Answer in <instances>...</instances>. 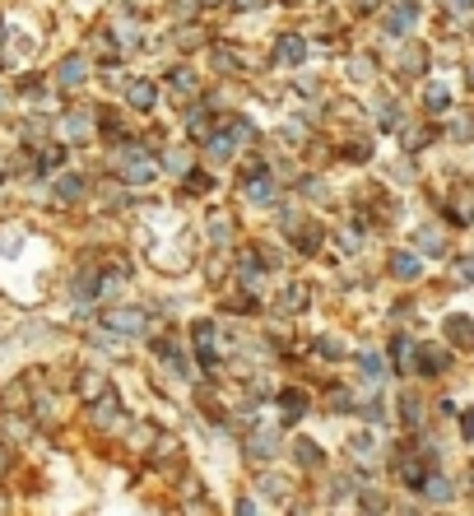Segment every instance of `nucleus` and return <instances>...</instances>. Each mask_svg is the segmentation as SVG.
<instances>
[{"instance_id":"nucleus-1","label":"nucleus","mask_w":474,"mask_h":516,"mask_svg":"<svg viewBox=\"0 0 474 516\" xmlns=\"http://www.w3.org/2000/svg\"><path fill=\"white\" fill-rule=\"evenodd\" d=\"M84 423L93 428V438L112 442V438H126V428L135 423V415L126 409V400H121V391L108 386L93 405H84Z\"/></svg>"},{"instance_id":"nucleus-2","label":"nucleus","mask_w":474,"mask_h":516,"mask_svg":"<svg viewBox=\"0 0 474 516\" xmlns=\"http://www.w3.org/2000/svg\"><path fill=\"white\" fill-rule=\"evenodd\" d=\"M237 447H242V461L252 465V470H261V465H275L279 456H284V447H288V428L275 419V423H252L237 438Z\"/></svg>"},{"instance_id":"nucleus-3","label":"nucleus","mask_w":474,"mask_h":516,"mask_svg":"<svg viewBox=\"0 0 474 516\" xmlns=\"http://www.w3.org/2000/svg\"><path fill=\"white\" fill-rule=\"evenodd\" d=\"M98 326L135 344V340H144L154 330V312H149V302H126V298H121V302L98 307Z\"/></svg>"},{"instance_id":"nucleus-4","label":"nucleus","mask_w":474,"mask_h":516,"mask_svg":"<svg viewBox=\"0 0 474 516\" xmlns=\"http://www.w3.org/2000/svg\"><path fill=\"white\" fill-rule=\"evenodd\" d=\"M344 461L354 465L363 480H377V470L386 465V447H382V438H377V428H354L344 438Z\"/></svg>"},{"instance_id":"nucleus-5","label":"nucleus","mask_w":474,"mask_h":516,"mask_svg":"<svg viewBox=\"0 0 474 516\" xmlns=\"http://www.w3.org/2000/svg\"><path fill=\"white\" fill-rule=\"evenodd\" d=\"M298 480H302L298 470H279V461H275V465H261V470H256V484H252V488H256V498H261V503L288 507V503H293L298 493H302Z\"/></svg>"},{"instance_id":"nucleus-6","label":"nucleus","mask_w":474,"mask_h":516,"mask_svg":"<svg viewBox=\"0 0 474 516\" xmlns=\"http://www.w3.org/2000/svg\"><path fill=\"white\" fill-rule=\"evenodd\" d=\"M275 405H279V423L293 432L302 419H312L317 415V396H312V386H302V382H288L275 391Z\"/></svg>"},{"instance_id":"nucleus-7","label":"nucleus","mask_w":474,"mask_h":516,"mask_svg":"<svg viewBox=\"0 0 474 516\" xmlns=\"http://www.w3.org/2000/svg\"><path fill=\"white\" fill-rule=\"evenodd\" d=\"M451 367H456V349L446 340H419V354H414V377L419 382H442Z\"/></svg>"},{"instance_id":"nucleus-8","label":"nucleus","mask_w":474,"mask_h":516,"mask_svg":"<svg viewBox=\"0 0 474 516\" xmlns=\"http://www.w3.org/2000/svg\"><path fill=\"white\" fill-rule=\"evenodd\" d=\"M108 386H112V367H102V363H75L70 367V382H66V391L79 405H93Z\"/></svg>"},{"instance_id":"nucleus-9","label":"nucleus","mask_w":474,"mask_h":516,"mask_svg":"<svg viewBox=\"0 0 474 516\" xmlns=\"http://www.w3.org/2000/svg\"><path fill=\"white\" fill-rule=\"evenodd\" d=\"M400 423V432H428V400H423V391L419 386H400V396H396V415H390Z\"/></svg>"},{"instance_id":"nucleus-10","label":"nucleus","mask_w":474,"mask_h":516,"mask_svg":"<svg viewBox=\"0 0 474 516\" xmlns=\"http://www.w3.org/2000/svg\"><path fill=\"white\" fill-rule=\"evenodd\" d=\"M284 456L293 461L298 474H325V465H331V456H325V447L317 438H307V432H298V438H288Z\"/></svg>"},{"instance_id":"nucleus-11","label":"nucleus","mask_w":474,"mask_h":516,"mask_svg":"<svg viewBox=\"0 0 474 516\" xmlns=\"http://www.w3.org/2000/svg\"><path fill=\"white\" fill-rule=\"evenodd\" d=\"M354 377H358V391H382L390 382V363L382 349H354Z\"/></svg>"},{"instance_id":"nucleus-12","label":"nucleus","mask_w":474,"mask_h":516,"mask_svg":"<svg viewBox=\"0 0 474 516\" xmlns=\"http://www.w3.org/2000/svg\"><path fill=\"white\" fill-rule=\"evenodd\" d=\"M414 354H419V340L409 330H390L386 340V363H390V377H414Z\"/></svg>"},{"instance_id":"nucleus-13","label":"nucleus","mask_w":474,"mask_h":516,"mask_svg":"<svg viewBox=\"0 0 474 516\" xmlns=\"http://www.w3.org/2000/svg\"><path fill=\"white\" fill-rule=\"evenodd\" d=\"M354 488H358V470H354V465L325 474V484H321V507H344V503H354Z\"/></svg>"},{"instance_id":"nucleus-14","label":"nucleus","mask_w":474,"mask_h":516,"mask_svg":"<svg viewBox=\"0 0 474 516\" xmlns=\"http://www.w3.org/2000/svg\"><path fill=\"white\" fill-rule=\"evenodd\" d=\"M354 405H358V391L349 386V382H331V386L321 391V400H317V415L344 419V415H354Z\"/></svg>"},{"instance_id":"nucleus-15","label":"nucleus","mask_w":474,"mask_h":516,"mask_svg":"<svg viewBox=\"0 0 474 516\" xmlns=\"http://www.w3.org/2000/svg\"><path fill=\"white\" fill-rule=\"evenodd\" d=\"M354 507H358V516H390V507H396V498L377 484V480H358V488H354Z\"/></svg>"},{"instance_id":"nucleus-16","label":"nucleus","mask_w":474,"mask_h":516,"mask_svg":"<svg viewBox=\"0 0 474 516\" xmlns=\"http://www.w3.org/2000/svg\"><path fill=\"white\" fill-rule=\"evenodd\" d=\"M456 498H461V484L451 480L446 470H432L423 480V488H419V503H428V507H451Z\"/></svg>"},{"instance_id":"nucleus-17","label":"nucleus","mask_w":474,"mask_h":516,"mask_svg":"<svg viewBox=\"0 0 474 516\" xmlns=\"http://www.w3.org/2000/svg\"><path fill=\"white\" fill-rule=\"evenodd\" d=\"M233 275H237V284H242V294L265 298V265H261V252H237Z\"/></svg>"},{"instance_id":"nucleus-18","label":"nucleus","mask_w":474,"mask_h":516,"mask_svg":"<svg viewBox=\"0 0 474 516\" xmlns=\"http://www.w3.org/2000/svg\"><path fill=\"white\" fill-rule=\"evenodd\" d=\"M312 312V288L307 284H284V294H279V302H275V317L279 321H298V317H307Z\"/></svg>"},{"instance_id":"nucleus-19","label":"nucleus","mask_w":474,"mask_h":516,"mask_svg":"<svg viewBox=\"0 0 474 516\" xmlns=\"http://www.w3.org/2000/svg\"><path fill=\"white\" fill-rule=\"evenodd\" d=\"M386 275L396 284H419L423 279V256L414 252V246H400V252L386 256Z\"/></svg>"},{"instance_id":"nucleus-20","label":"nucleus","mask_w":474,"mask_h":516,"mask_svg":"<svg viewBox=\"0 0 474 516\" xmlns=\"http://www.w3.org/2000/svg\"><path fill=\"white\" fill-rule=\"evenodd\" d=\"M79 344H84L89 354H102V359H126V349H131V340H121V335H112V330H102V326H89L84 335H79Z\"/></svg>"},{"instance_id":"nucleus-21","label":"nucleus","mask_w":474,"mask_h":516,"mask_svg":"<svg viewBox=\"0 0 474 516\" xmlns=\"http://www.w3.org/2000/svg\"><path fill=\"white\" fill-rule=\"evenodd\" d=\"M442 340L456 349V354H474V321L465 312H446L442 317Z\"/></svg>"},{"instance_id":"nucleus-22","label":"nucleus","mask_w":474,"mask_h":516,"mask_svg":"<svg viewBox=\"0 0 474 516\" xmlns=\"http://www.w3.org/2000/svg\"><path fill=\"white\" fill-rule=\"evenodd\" d=\"M354 419L367 428H386L390 423V405L382 391H358V405H354Z\"/></svg>"},{"instance_id":"nucleus-23","label":"nucleus","mask_w":474,"mask_h":516,"mask_svg":"<svg viewBox=\"0 0 474 516\" xmlns=\"http://www.w3.org/2000/svg\"><path fill=\"white\" fill-rule=\"evenodd\" d=\"M307 349H312L321 363H344V359H354L349 340H344V335H331V330H317V335H307Z\"/></svg>"},{"instance_id":"nucleus-24","label":"nucleus","mask_w":474,"mask_h":516,"mask_svg":"<svg viewBox=\"0 0 474 516\" xmlns=\"http://www.w3.org/2000/svg\"><path fill=\"white\" fill-rule=\"evenodd\" d=\"M242 191H246V200H252V205H265V210H270V205H279V181L265 173L261 163H252V177H246Z\"/></svg>"},{"instance_id":"nucleus-25","label":"nucleus","mask_w":474,"mask_h":516,"mask_svg":"<svg viewBox=\"0 0 474 516\" xmlns=\"http://www.w3.org/2000/svg\"><path fill=\"white\" fill-rule=\"evenodd\" d=\"M442 214H446L451 229H465V223L474 219V187H456V191H451V200L442 205Z\"/></svg>"},{"instance_id":"nucleus-26","label":"nucleus","mask_w":474,"mask_h":516,"mask_svg":"<svg viewBox=\"0 0 474 516\" xmlns=\"http://www.w3.org/2000/svg\"><path fill=\"white\" fill-rule=\"evenodd\" d=\"M414 24H419V0H400V5L386 14V37H405Z\"/></svg>"},{"instance_id":"nucleus-27","label":"nucleus","mask_w":474,"mask_h":516,"mask_svg":"<svg viewBox=\"0 0 474 516\" xmlns=\"http://www.w3.org/2000/svg\"><path fill=\"white\" fill-rule=\"evenodd\" d=\"M84 79H89V56H66L56 66V85L60 89H79Z\"/></svg>"},{"instance_id":"nucleus-28","label":"nucleus","mask_w":474,"mask_h":516,"mask_svg":"<svg viewBox=\"0 0 474 516\" xmlns=\"http://www.w3.org/2000/svg\"><path fill=\"white\" fill-rule=\"evenodd\" d=\"M126 102H131L135 112H154L158 85H154V79H126Z\"/></svg>"},{"instance_id":"nucleus-29","label":"nucleus","mask_w":474,"mask_h":516,"mask_svg":"<svg viewBox=\"0 0 474 516\" xmlns=\"http://www.w3.org/2000/svg\"><path fill=\"white\" fill-rule=\"evenodd\" d=\"M414 252L419 256H446V233L438 223H423V229H414Z\"/></svg>"},{"instance_id":"nucleus-30","label":"nucleus","mask_w":474,"mask_h":516,"mask_svg":"<svg viewBox=\"0 0 474 516\" xmlns=\"http://www.w3.org/2000/svg\"><path fill=\"white\" fill-rule=\"evenodd\" d=\"M233 154H237V140L229 131H210V135H205V158H210V163H233Z\"/></svg>"},{"instance_id":"nucleus-31","label":"nucleus","mask_w":474,"mask_h":516,"mask_svg":"<svg viewBox=\"0 0 474 516\" xmlns=\"http://www.w3.org/2000/svg\"><path fill=\"white\" fill-rule=\"evenodd\" d=\"M84 196H89V181L79 177V173H60V177H56V200H60V205H79Z\"/></svg>"},{"instance_id":"nucleus-32","label":"nucleus","mask_w":474,"mask_h":516,"mask_svg":"<svg viewBox=\"0 0 474 516\" xmlns=\"http://www.w3.org/2000/svg\"><path fill=\"white\" fill-rule=\"evenodd\" d=\"M321 223H298L293 229V246H298V256H317L321 252Z\"/></svg>"},{"instance_id":"nucleus-33","label":"nucleus","mask_w":474,"mask_h":516,"mask_svg":"<svg viewBox=\"0 0 474 516\" xmlns=\"http://www.w3.org/2000/svg\"><path fill=\"white\" fill-rule=\"evenodd\" d=\"M275 56L284 60V66H302L307 60V43L298 33H279V47H275Z\"/></svg>"},{"instance_id":"nucleus-34","label":"nucleus","mask_w":474,"mask_h":516,"mask_svg":"<svg viewBox=\"0 0 474 516\" xmlns=\"http://www.w3.org/2000/svg\"><path fill=\"white\" fill-rule=\"evenodd\" d=\"M210 108H205V102H196V108H187V117H181V126H187V135L191 140H205V135H210Z\"/></svg>"},{"instance_id":"nucleus-35","label":"nucleus","mask_w":474,"mask_h":516,"mask_svg":"<svg viewBox=\"0 0 474 516\" xmlns=\"http://www.w3.org/2000/svg\"><path fill=\"white\" fill-rule=\"evenodd\" d=\"M60 135H70V140H89L93 135V117L79 108V112H70V117H60Z\"/></svg>"},{"instance_id":"nucleus-36","label":"nucleus","mask_w":474,"mask_h":516,"mask_svg":"<svg viewBox=\"0 0 474 516\" xmlns=\"http://www.w3.org/2000/svg\"><path fill=\"white\" fill-rule=\"evenodd\" d=\"M219 312H229V317H261V298H252V294H233V298H223V302H219Z\"/></svg>"},{"instance_id":"nucleus-37","label":"nucleus","mask_w":474,"mask_h":516,"mask_svg":"<svg viewBox=\"0 0 474 516\" xmlns=\"http://www.w3.org/2000/svg\"><path fill=\"white\" fill-rule=\"evenodd\" d=\"M446 279L456 284V288H470V284H474V252H465V256H451V265H446Z\"/></svg>"},{"instance_id":"nucleus-38","label":"nucleus","mask_w":474,"mask_h":516,"mask_svg":"<svg viewBox=\"0 0 474 516\" xmlns=\"http://www.w3.org/2000/svg\"><path fill=\"white\" fill-rule=\"evenodd\" d=\"M423 108H428V117H446V112H451L446 85H428V89H423Z\"/></svg>"},{"instance_id":"nucleus-39","label":"nucleus","mask_w":474,"mask_h":516,"mask_svg":"<svg viewBox=\"0 0 474 516\" xmlns=\"http://www.w3.org/2000/svg\"><path fill=\"white\" fill-rule=\"evenodd\" d=\"M177 498H181V503L205 498V480H200V474H191V470H181V474H177Z\"/></svg>"},{"instance_id":"nucleus-40","label":"nucleus","mask_w":474,"mask_h":516,"mask_svg":"<svg viewBox=\"0 0 474 516\" xmlns=\"http://www.w3.org/2000/svg\"><path fill=\"white\" fill-rule=\"evenodd\" d=\"M205 233H210L214 246H229L233 242V214H210V229Z\"/></svg>"},{"instance_id":"nucleus-41","label":"nucleus","mask_w":474,"mask_h":516,"mask_svg":"<svg viewBox=\"0 0 474 516\" xmlns=\"http://www.w3.org/2000/svg\"><path fill=\"white\" fill-rule=\"evenodd\" d=\"M168 85H173V93H177V98H187V93H196V89H200V79H196V75H191L187 66H177Z\"/></svg>"},{"instance_id":"nucleus-42","label":"nucleus","mask_w":474,"mask_h":516,"mask_svg":"<svg viewBox=\"0 0 474 516\" xmlns=\"http://www.w3.org/2000/svg\"><path fill=\"white\" fill-rule=\"evenodd\" d=\"M181 181H187V187H191V196H210V191H214V177L205 173V168H191V173L181 177Z\"/></svg>"},{"instance_id":"nucleus-43","label":"nucleus","mask_w":474,"mask_h":516,"mask_svg":"<svg viewBox=\"0 0 474 516\" xmlns=\"http://www.w3.org/2000/svg\"><path fill=\"white\" fill-rule=\"evenodd\" d=\"M14 465H19V447L14 442H0V484L14 474Z\"/></svg>"},{"instance_id":"nucleus-44","label":"nucleus","mask_w":474,"mask_h":516,"mask_svg":"<svg viewBox=\"0 0 474 516\" xmlns=\"http://www.w3.org/2000/svg\"><path fill=\"white\" fill-rule=\"evenodd\" d=\"M181 516H219L214 498L205 493V498H191V503H181Z\"/></svg>"},{"instance_id":"nucleus-45","label":"nucleus","mask_w":474,"mask_h":516,"mask_svg":"<svg viewBox=\"0 0 474 516\" xmlns=\"http://www.w3.org/2000/svg\"><path fill=\"white\" fill-rule=\"evenodd\" d=\"M163 163H168L173 173H181V177L191 173V154H181V149H163Z\"/></svg>"},{"instance_id":"nucleus-46","label":"nucleus","mask_w":474,"mask_h":516,"mask_svg":"<svg viewBox=\"0 0 474 516\" xmlns=\"http://www.w3.org/2000/svg\"><path fill=\"white\" fill-rule=\"evenodd\" d=\"M233 516H261V503L252 498V493H237V503H233Z\"/></svg>"},{"instance_id":"nucleus-47","label":"nucleus","mask_w":474,"mask_h":516,"mask_svg":"<svg viewBox=\"0 0 474 516\" xmlns=\"http://www.w3.org/2000/svg\"><path fill=\"white\" fill-rule=\"evenodd\" d=\"M456 415H461V405L451 400V396H442L438 405H432V419H456Z\"/></svg>"},{"instance_id":"nucleus-48","label":"nucleus","mask_w":474,"mask_h":516,"mask_svg":"<svg viewBox=\"0 0 474 516\" xmlns=\"http://www.w3.org/2000/svg\"><path fill=\"white\" fill-rule=\"evenodd\" d=\"M451 140L456 144H465V140H474V117H461L456 126H451Z\"/></svg>"},{"instance_id":"nucleus-49","label":"nucleus","mask_w":474,"mask_h":516,"mask_svg":"<svg viewBox=\"0 0 474 516\" xmlns=\"http://www.w3.org/2000/svg\"><path fill=\"white\" fill-rule=\"evenodd\" d=\"M456 423H461V438H465V442H474V409H461Z\"/></svg>"},{"instance_id":"nucleus-50","label":"nucleus","mask_w":474,"mask_h":516,"mask_svg":"<svg viewBox=\"0 0 474 516\" xmlns=\"http://www.w3.org/2000/svg\"><path fill=\"white\" fill-rule=\"evenodd\" d=\"M349 70H354V79H373V70H377V66H367V60L358 56V60H354V66H349Z\"/></svg>"},{"instance_id":"nucleus-51","label":"nucleus","mask_w":474,"mask_h":516,"mask_svg":"<svg viewBox=\"0 0 474 516\" xmlns=\"http://www.w3.org/2000/svg\"><path fill=\"white\" fill-rule=\"evenodd\" d=\"M233 5H237V10H265L270 0H233Z\"/></svg>"},{"instance_id":"nucleus-52","label":"nucleus","mask_w":474,"mask_h":516,"mask_svg":"<svg viewBox=\"0 0 474 516\" xmlns=\"http://www.w3.org/2000/svg\"><path fill=\"white\" fill-rule=\"evenodd\" d=\"M0 516H14V503H10V493L0 488Z\"/></svg>"},{"instance_id":"nucleus-53","label":"nucleus","mask_w":474,"mask_h":516,"mask_svg":"<svg viewBox=\"0 0 474 516\" xmlns=\"http://www.w3.org/2000/svg\"><path fill=\"white\" fill-rule=\"evenodd\" d=\"M451 5H456V10H465V14H470V10H474V0H451Z\"/></svg>"},{"instance_id":"nucleus-54","label":"nucleus","mask_w":474,"mask_h":516,"mask_svg":"<svg viewBox=\"0 0 474 516\" xmlns=\"http://www.w3.org/2000/svg\"><path fill=\"white\" fill-rule=\"evenodd\" d=\"M358 5H363V10H382V0H358Z\"/></svg>"},{"instance_id":"nucleus-55","label":"nucleus","mask_w":474,"mask_h":516,"mask_svg":"<svg viewBox=\"0 0 474 516\" xmlns=\"http://www.w3.org/2000/svg\"><path fill=\"white\" fill-rule=\"evenodd\" d=\"M0 442H5V415H0Z\"/></svg>"},{"instance_id":"nucleus-56","label":"nucleus","mask_w":474,"mask_h":516,"mask_svg":"<svg viewBox=\"0 0 474 516\" xmlns=\"http://www.w3.org/2000/svg\"><path fill=\"white\" fill-rule=\"evenodd\" d=\"M465 480H470V484H465V488H474V465H470V474H465Z\"/></svg>"},{"instance_id":"nucleus-57","label":"nucleus","mask_w":474,"mask_h":516,"mask_svg":"<svg viewBox=\"0 0 474 516\" xmlns=\"http://www.w3.org/2000/svg\"><path fill=\"white\" fill-rule=\"evenodd\" d=\"M0 181H5V173H0Z\"/></svg>"}]
</instances>
